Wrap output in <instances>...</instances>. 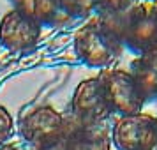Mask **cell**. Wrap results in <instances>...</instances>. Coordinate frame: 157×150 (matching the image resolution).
Returning a JSON list of instances; mask_svg holds the SVG:
<instances>
[{"mask_svg": "<svg viewBox=\"0 0 157 150\" xmlns=\"http://www.w3.org/2000/svg\"><path fill=\"white\" fill-rule=\"evenodd\" d=\"M99 79L102 81L109 106L115 113H120V117L141 113L145 99L129 71L125 69L102 71L99 74Z\"/></svg>", "mask_w": 157, "mask_h": 150, "instance_id": "cell-5", "label": "cell"}, {"mask_svg": "<svg viewBox=\"0 0 157 150\" xmlns=\"http://www.w3.org/2000/svg\"><path fill=\"white\" fill-rule=\"evenodd\" d=\"M67 133L69 127L65 124V118L51 106L36 108L20 122V134L30 145H34V148L65 138Z\"/></svg>", "mask_w": 157, "mask_h": 150, "instance_id": "cell-6", "label": "cell"}, {"mask_svg": "<svg viewBox=\"0 0 157 150\" xmlns=\"http://www.w3.org/2000/svg\"><path fill=\"white\" fill-rule=\"evenodd\" d=\"M71 106L79 125H97L113 113L99 76L86 78L76 87Z\"/></svg>", "mask_w": 157, "mask_h": 150, "instance_id": "cell-4", "label": "cell"}, {"mask_svg": "<svg viewBox=\"0 0 157 150\" xmlns=\"http://www.w3.org/2000/svg\"><path fill=\"white\" fill-rule=\"evenodd\" d=\"M34 150H67V141H65V138H60V140H57V141H53V143L36 147Z\"/></svg>", "mask_w": 157, "mask_h": 150, "instance_id": "cell-14", "label": "cell"}, {"mask_svg": "<svg viewBox=\"0 0 157 150\" xmlns=\"http://www.w3.org/2000/svg\"><path fill=\"white\" fill-rule=\"evenodd\" d=\"M67 150H109L111 140L101 124L97 125H76L65 136Z\"/></svg>", "mask_w": 157, "mask_h": 150, "instance_id": "cell-9", "label": "cell"}, {"mask_svg": "<svg viewBox=\"0 0 157 150\" xmlns=\"http://www.w3.org/2000/svg\"><path fill=\"white\" fill-rule=\"evenodd\" d=\"M14 133V122H13V117L7 111V108L0 106V147L6 145L9 138Z\"/></svg>", "mask_w": 157, "mask_h": 150, "instance_id": "cell-13", "label": "cell"}, {"mask_svg": "<svg viewBox=\"0 0 157 150\" xmlns=\"http://www.w3.org/2000/svg\"><path fill=\"white\" fill-rule=\"evenodd\" d=\"M120 51L118 32L106 16L88 20L74 36V53L88 67L104 69L118 58Z\"/></svg>", "mask_w": 157, "mask_h": 150, "instance_id": "cell-1", "label": "cell"}, {"mask_svg": "<svg viewBox=\"0 0 157 150\" xmlns=\"http://www.w3.org/2000/svg\"><path fill=\"white\" fill-rule=\"evenodd\" d=\"M0 150H21L20 147H16V145H2Z\"/></svg>", "mask_w": 157, "mask_h": 150, "instance_id": "cell-15", "label": "cell"}, {"mask_svg": "<svg viewBox=\"0 0 157 150\" xmlns=\"http://www.w3.org/2000/svg\"><path fill=\"white\" fill-rule=\"evenodd\" d=\"M14 9L34 18L41 27H57L67 21L58 0H13Z\"/></svg>", "mask_w": 157, "mask_h": 150, "instance_id": "cell-10", "label": "cell"}, {"mask_svg": "<svg viewBox=\"0 0 157 150\" xmlns=\"http://www.w3.org/2000/svg\"><path fill=\"white\" fill-rule=\"evenodd\" d=\"M43 27L21 13L20 9H11L0 20V43L11 51H25L39 43Z\"/></svg>", "mask_w": 157, "mask_h": 150, "instance_id": "cell-7", "label": "cell"}, {"mask_svg": "<svg viewBox=\"0 0 157 150\" xmlns=\"http://www.w3.org/2000/svg\"><path fill=\"white\" fill-rule=\"evenodd\" d=\"M67 20L88 18L95 11V0H58Z\"/></svg>", "mask_w": 157, "mask_h": 150, "instance_id": "cell-11", "label": "cell"}, {"mask_svg": "<svg viewBox=\"0 0 157 150\" xmlns=\"http://www.w3.org/2000/svg\"><path fill=\"white\" fill-rule=\"evenodd\" d=\"M111 141L118 150H157V118L145 113L120 117L113 125Z\"/></svg>", "mask_w": 157, "mask_h": 150, "instance_id": "cell-3", "label": "cell"}, {"mask_svg": "<svg viewBox=\"0 0 157 150\" xmlns=\"http://www.w3.org/2000/svg\"><path fill=\"white\" fill-rule=\"evenodd\" d=\"M118 32L122 46L134 53L157 48V0H136L117 16H106Z\"/></svg>", "mask_w": 157, "mask_h": 150, "instance_id": "cell-2", "label": "cell"}, {"mask_svg": "<svg viewBox=\"0 0 157 150\" xmlns=\"http://www.w3.org/2000/svg\"><path fill=\"white\" fill-rule=\"evenodd\" d=\"M131 76L136 87L140 88L143 99H155L157 97V48L143 51L131 64Z\"/></svg>", "mask_w": 157, "mask_h": 150, "instance_id": "cell-8", "label": "cell"}, {"mask_svg": "<svg viewBox=\"0 0 157 150\" xmlns=\"http://www.w3.org/2000/svg\"><path fill=\"white\" fill-rule=\"evenodd\" d=\"M136 0H95V11L102 16H117L127 11Z\"/></svg>", "mask_w": 157, "mask_h": 150, "instance_id": "cell-12", "label": "cell"}]
</instances>
